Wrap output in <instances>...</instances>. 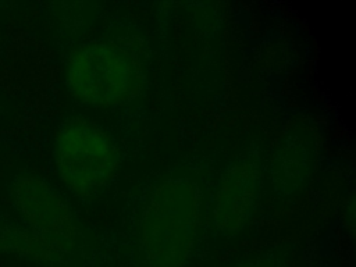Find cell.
<instances>
[{"instance_id":"ba28073f","label":"cell","mask_w":356,"mask_h":267,"mask_svg":"<svg viewBox=\"0 0 356 267\" xmlns=\"http://www.w3.org/2000/svg\"><path fill=\"white\" fill-rule=\"evenodd\" d=\"M227 267H284L282 254L278 250H266L234 261Z\"/></svg>"},{"instance_id":"3957f363","label":"cell","mask_w":356,"mask_h":267,"mask_svg":"<svg viewBox=\"0 0 356 267\" xmlns=\"http://www.w3.org/2000/svg\"><path fill=\"white\" fill-rule=\"evenodd\" d=\"M51 154L57 177L81 199H93L106 191L121 167L115 138L104 127L83 117H71L60 124Z\"/></svg>"},{"instance_id":"277c9868","label":"cell","mask_w":356,"mask_h":267,"mask_svg":"<svg viewBox=\"0 0 356 267\" xmlns=\"http://www.w3.org/2000/svg\"><path fill=\"white\" fill-rule=\"evenodd\" d=\"M8 195L22 225L74 259L78 256L83 232L71 204L56 186L38 174L18 172L11 178Z\"/></svg>"},{"instance_id":"8992f818","label":"cell","mask_w":356,"mask_h":267,"mask_svg":"<svg viewBox=\"0 0 356 267\" xmlns=\"http://www.w3.org/2000/svg\"><path fill=\"white\" fill-rule=\"evenodd\" d=\"M318 147V135L310 125L295 124L285 131L270 153L266 171L277 197H293L306 188L317 165Z\"/></svg>"},{"instance_id":"5b68a950","label":"cell","mask_w":356,"mask_h":267,"mask_svg":"<svg viewBox=\"0 0 356 267\" xmlns=\"http://www.w3.org/2000/svg\"><path fill=\"white\" fill-rule=\"evenodd\" d=\"M263 161L257 147L243 150L221 171L211 196V227L222 239H234L252 224L261 191Z\"/></svg>"},{"instance_id":"7a4b0ae2","label":"cell","mask_w":356,"mask_h":267,"mask_svg":"<svg viewBox=\"0 0 356 267\" xmlns=\"http://www.w3.org/2000/svg\"><path fill=\"white\" fill-rule=\"evenodd\" d=\"M64 83L76 102L95 108H113L140 93L145 72L142 63L125 46L93 39L68 53Z\"/></svg>"},{"instance_id":"6da1fadb","label":"cell","mask_w":356,"mask_h":267,"mask_svg":"<svg viewBox=\"0 0 356 267\" xmlns=\"http://www.w3.org/2000/svg\"><path fill=\"white\" fill-rule=\"evenodd\" d=\"M202 222V193L186 171L168 174L150 189L135 236L138 267H186Z\"/></svg>"},{"instance_id":"52a82bcc","label":"cell","mask_w":356,"mask_h":267,"mask_svg":"<svg viewBox=\"0 0 356 267\" xmlns=\"http://www.w3.org/2000/svg\"><path fill=\"white\" fill-rule=\"evenodd\" d=\"M0 253L13 254L49 267H67L74 257L22 224L0 221Z\"/></svg>"}]
</instances>
